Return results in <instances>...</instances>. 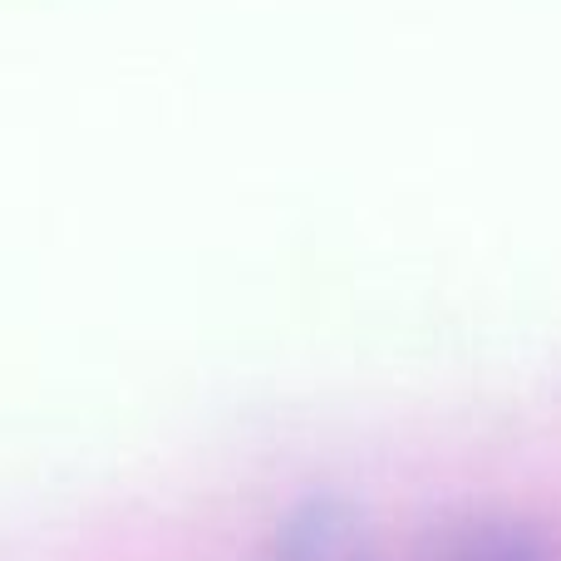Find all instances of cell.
<instances>
[{
  "mask_svg": "<svg viewBox=\"0 0 561 561\" xmlns=\"http://www.w3.org/2000/svg\"><path fill=\"white\" fill-rule=\"evenodd\" d=\"M272 561H365V552H359V533L345 507L310 503L300 517H290Z\"/></svg>",
  "mask_w": 561,
  "mask_h": 561,
  "instance_id": "cell-1",
  "label": "cell"
},
{
  "mask_svg": "<svg viewBox=\"0 0 561 561\" xmlns=\"http://www.w3.org/2000/svg\"><path fill=\"white\" fill-rule=\"evenodd\" d=\"M448 561H547V552L523 527H483V533L468 537Z\"/></svg>",
  "mask_w": 561,
  "mask_h": 561,
  "instance_id": "cell-2",
  "label": "cell"
}]
</instances>
